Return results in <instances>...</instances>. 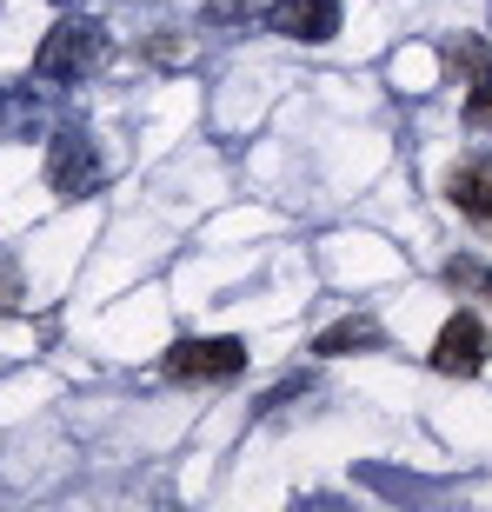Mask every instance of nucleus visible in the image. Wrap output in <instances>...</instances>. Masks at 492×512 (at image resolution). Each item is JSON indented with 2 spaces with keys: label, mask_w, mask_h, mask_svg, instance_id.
<instances>
[{
  "label": "nucleus",
  "mask_w": 492,
  "mask_h": 512,
  "mask_svg": "<svg viewBox=\"0 0 492 512\" xmlns=\"http://www.w3.org/2000/svg\"><path fill=\"white\" fill-rule=\"evenodd\" d=\"M107 60V27H100L94 14H60L54 34L40 40L34 54V80H54V87H74V80H87Z\"/></svg>",
  "instance_id": "obj_1"
},
{
  "label": "nucleus",
  "mask_w": 492,
  "mask_h": 512,
  "mask_svg": "<svg viewBox=\"0 0 492 512\" xmlns=\"http://www.w3.org/2000/svg\"><path fill=\"white\" fill-rule=\"evenodd\" d=\"M160 373L180 386H227L246 373V340H173L160 353Z\"/></svg>",
  "instance_id": "obj_2"
},
{
  "label": "nucleus",
  "mask_w": 492,
  "mask_h": 512,
  "mask_svg": "<svg viewBox=\"0 0 492 512\" xmlns=\"http://www.w3.org/2000/svg\"><path fill=\"white\" fill-rule=\"evenodd\" d=\"M100 153H94V140L80 127H60L54 140H47V187L60 193V200H80L87 187H100Z\"/></svg>",
  "instance_id": "obj_3"
},
{
  "label": "nucleus",
  "mask_w": 492,
  "mask_h": 512,
  "mask_svg": "<svg viewBox=\"0 0 492 512\" xmlns=\"http://www.w3.org/2000/svg\"><path fill=\"white\" fill-rule=\"evenodd\" d=\"M486 360H492V333H486V320H479V313H453V320L439 326L433 373H446V380H473Z\"/></svg>",
  "instance_id": "obj_4"
},
{
  "label": "nucleus",
  "mask_w": 492,
  "mask_h": 512,
  "mask_svg": "<svg viewBox=\"0 0 492 512\" xmlns=\"http://www.w3.org/2000/svg\"><path fill=\"white\" fill-rule=\"evenodd\" d=\"M266 34L320 47L340 34V0H266Z\"/></svg>",
  "instance_id": "obj_5"
},
{
  "label": "nucleus",
  "mask_w": 492,
  "mask_h": 512,
  "mask_svg": "<svg viewBox=\"0 0 492 512\" xmlns=\"http://www.w3.org/2000/svg\"><path fill=\"white\" fill-rule=\"evenodd\" d=\"M446 200H453L473 227L492 233V153H473V160H453V167H446Z\"/></svg>",
  "instance_id": "obj_6"
},
{
  "label": "nucleus",
  "mask_w": 492,
  "mask_h": 512,
  "mask_svg": "<svg viewBox=\"0 0 492 512\" xmlns=\"http://www.w3.org/2000/svg\"><path fill=\"white\" fill-rule=\"evenodd\" d=\"M34 133H40V94L34 87L0 94V140H34Z\"/></svg>",
  "instance_id": "obj_7"
},
{
  "label": "nucleus",
  "mask_w": 492,
  "mask_h": 512,
  "mask_svg": "<svg viewBox=\"0 0 492 512\" xmlns=\"http://www.w3.org/2000/svg\"><path fill=\"white\" fill-rule=\"evenodd\" d=\"M360 346H379V326H373V320H340V326H326L320 340H313V353H320V360H340V353H360Z\"/></svg>",
  "instance_id": "obj_8"
},
{
  "label": "nucleus",
  "mask_w": 492,
  "mask_h": 512,
  "mask_svg": "<svg viewBox=\"0 0 492 512\" xmlns=\"http://www.w3.org/2000/svg\"><path fill=\"white\" fill-rule=\"evenodd\" d=\"M466 60H473V94H466V127H492V67L479 47H466Z\"/></svg>",
  "instance_id": "obj_9"
},
{
  "label": "nucleus",
  "mask_w": 492,
  "mask_h": 512,
  "mask_svg": "<svg viewBox=\"0 0 492 512\" xmlns=\"http://www.w3.org/2000/svg\"><path fill=\"white\" fill-rule=\"evenodd\" d=\"M446 286H459V293H479V300H492V266H479V260H446Z\"/></svg>",
  "instance_id": "obj_10"
},
{
  "label": "nucleus",
  "mask_w": 492,
  "mask_h": 512,
  "mask_svg": "<svg viewBox=\"0 0 492 512\" xmlns=\"http://www.w3.org/2000/svg\"><path fill=\"white\" fill-rule=\"evenodd\" d=\"M20 300H27V293H20V260L0 253V313H20Z\"/></svg>",
  "instance_id": "obj_11"
},
{
  "label": "nucleus",
  "mask_w": 492,
  "mask_h": 512,
  "mask_svg": "<svg viewBox=\"0 0 492 512\" xmlns=\"http://www.w3.org/2000/svg\"><path fill=\"white\" fill-rule=\"evenodd\" d=\"M213 14L233 20V14H253V0H213Z\"/></svg>",
  "instance_id": "obj_12"
},
{
  "label": "nucleus",
  "mask_w": 492,
  "mask_h": 512,
  "mask_svg": "<svg viewBox=\"0 0 492 512\" xmlns=\"http://www.w3.org/2000/svg\"><path fill=\"white\" fill-rule=\"evenodd\" d=\"M54 7H74V0H54Z\"/></svg>",
  "instance_id": "obj_13"
}]
</instances>
